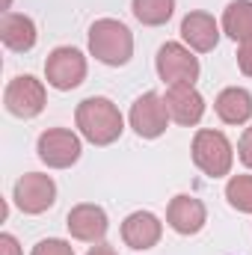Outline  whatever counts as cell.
Wrapping results in <instances>:
<instances>
[{
    "mask_svg": "<svg viewBox=\"0 0 252 255\" xmlns=\"http://www.w3.org/2000/svg\"><path fill=\"white\" fill-rule=\"evenodd\" d=\"M74 122H77V130L92 145H110L125 130V119H122L119 107L110 98H104V95L83 98L77 104V110H74Z\"/></svg>",
    "mask_w": 252,
    "mask_h": 255,
    "instance_id": "cell-1",
    "label": "cell"
},
{
    "mask_svg": "<svg viewBox=\"0 0 252 255\" xmlns=\"http://www.w3.org/2000/svg\"><path fill=\"white\" fill-rule=\"evenodd\" d=\"M42 163H48L51 169H68L80 160V136L68 128H48L42 136H39V145H36Z\"/></svg>",
    "mask_w": 252,
    "mask_h": 255,
    "instance_id": "cell-5",
    "label": "cell"
},
{
    "mask_svg": "<svg viewBox=\"0 0 252 255\" xmlns=\"http://www.w3.org/2000/svg\"><path fill=\"white\" fill-rule=\"evenodd\" d=\"M181 39H184V45H187L190 51L208 54L220 42V24L208 12H190L181 21Z\"/></svg>",
    "mask_w": 252,
    "mask_h": 255,
    "instance_id": "cell-12",
    "label": "cell"
},
{
    "mask_svg": "<svg viewBox=\"0 0 252 255\" xmlns=\"http://www.w3.org/2000/svg\"><path fill=\"white\" fill-rule=\"evenodd\" d=\"M193 163L211 178L229 175L232 163H235V148H232L229 136L223 130H211V128L196 130V136H193Z\"/></svg>",
    "mask_w": 252,
    "mask_h": 255,
    "instance_id": "cell-3",
    "label": "cell"
},
{
    "mask_svg": "<svg viewBox=\"0 0 252 255\" xmlns=\"http://www.w3.org/2000/svg\"><path fill=\"white\" fill-rule=\"evenodd\" d=\"M163 235V223L151 211H133L122 223V241L130 250H151Z\"/></svg>",
    "mask_w": 252,
    "mask_h": 255,
    "instance_id": "cell-14",
    "label": "cell"
},
{
    "mask_svg": "<svg viewBox=\"0 0 252 255\" xmlns=\"http://www.w3.org/2000/svg\"><path fill=\"white\" fill-rule=\"evenodd\" d=\"M223 33L235 42L252 39V0H232L223 12Z\"/></svg>",
    "mask_w": 252,
    "mask_h": 255,
    "instance_id": "cell-17",
    "label": "cell"
},
{
    "mask_svg": "<svg viewBox=\"0 0 252 255\" xmlns=\"http://www.w3.org/2000/svg\"><path fill=\"white\" fill-rule=\"evenodd\" d=\"M86 255H116V250H113L110 244H95V247H92Z\"/></svg>",
    "mask_w": 252,
    "mask_h": 255,
    "instance_id": "cell-24",
    "label": "cell"
},
{
    "mask_svg": "<svg viewBox=\"0 0 252 255\" xmlns=\"http://www.w3.org/2000/svg\"><path fill=\"white\" fill-rule=\"evenodd\" d=\"M89 54L104 65H125L133 57V36L122 21L98 18L89 27Z\"/></svg>",
    "mask_w": 252,
    "mask_h": 255,
    "instance_id": "cell-2",
    "label": "cell"
},
{
    "mask_svg": "<svg viewBox=\"0 0 252 255\" xmlns=\"http://www.w3.org/2000/svg\"><path fill=\"white\" fill-rule=\"evenodd\" d=\"M65 226L71 232L74 241H83V244H101L110 223H107V214L104 208L92 205V202H83V205H74L65 217Z\"/></svg>",
    "mask_w": 252,
    "mask_h": 255,
    "instance_id": "cell-10",
    "label": "cell"
},
{
    "mask_svg": "<svg viewBox=\"0 0 252 255\" xmlns=\"http://www.w3.org/2000/svg\"><path fill=\"white\" fill-rule=\"evenodd\" d=\"M238 65H241V71L247 77H252V39L241 42V48H238Z\"/></svg>",
    "mask_w": 252,
    "mask_h": 255,
    "instance_id": "cell-21",
    "label": "cell"
},
{
    "mask_svg": "<svg viewBox=\"0 0 252 255\" xmlns=\"http://www.w3.org/2000/svg\"><path fill=\"white\" fill-rule=\"evenodd\" d=\"M133 18L145 27H160L172 18L175 12V0H133L130 3Z\"/></svg>",
    "mask_w": 252,
    "mask_h": 255,
    "instance_id": "cell-18",
    "label": "cell"
},
{
    "mask_svg": "<svg viewBox=\"0 0 252 255\" xmlns=\"http://www.w3.org/2000/svg\"><path fill=\"white\" fill-rule=\"evenodd\" d=\"M226 199L235 211L252 214V175H232L226 184Z\"/></svg>",
    "mask_w": 252,
    "mask_h": 255,
    "instance_id": "cell-19",
    "label": "cell"
},
{
    "mask_svg": "<svg viewBox=\"0 0 252 255\" xmlns=\"http://www.w3.org/2000/svg\"><path fill=\"white\" fill-rule=\"evenodd\" d=\"M30 255H74V247L68 241H60V238H45L33 247Z\"/></svg>",
    "mask_w": 252,
    "mask_h": 255,
    "instance_id": "cell-20",
    "label": "cell"
},
{
    "mask_svg": "<svg viewBox=\"0 0 252 255\" xmlns=\"http://www.w3.org/2000/svg\"><path fill=\"white\" fill-rule=\"evenodd\" d=\"M45 77H48V83L54 86V89H60V92H71V89H77L80 83H83V77H86V57L77 51V48H54L51 54H48V60H45Z\"/></svg>",
    "mask_w": 252,
    "mask_h": 255,
    "instance_id": "cell-4",
    "label": "cell"
},
{
    "mask_svg": "<svg viewBox=\"0 0 252 255\" xmlns=\"http://www.w3.org/2000/svg\"><path fill=\"white\" fill-rule=\"evenodd\" d=\"M15 205L24 214H45L54 202H57V184L51 175L42 172H27L15 181V193H12Z\"/></svg>",
    "mask_w": 252,
    "mask_h": 255,
    "instance_id": "cell-8",
    "label": "cell"
},
{
    "mask_svg": "<svg viewBox=\"0 0 252 255\" xmlns=\"http://www.w3.org/2000/svg\"><path fill=\"white\" fill-rule=\"evenodd\" d=\"M0 39L9 51H30L36 45V24L27 18V15H18V12H3L0 18Z\"/></svg>",
    "mask_w": 252,
    "mask_h": 255,
    "instance_id": "cell-15",
    "label": "cell"
},
{
    "mask_svg": "<svg viewBox=\"0 0 252 255\" xmlns=\"http://www.w3.org/2000/svg\"><path fill=\"white\" fill-rule=\"evenodd\" d=\"M0 255H21V247L12 235H0Z\"/></svg>",
    "mask_w": 252,
    "mask_h": 255,
    "instance_id": "cell-23",
    "label": "cell"
},
{
    "mask_svg": "<svg viewBox=\"0 0 252 255\" xmlns=\"http://www.w3.org/2000/svg\"><path fill=\"white\" fill-rule=\"evenodd\" d=\"M214 110L226 125H244L252 119V95L241 86H229L217 95Z\"/></svg>",
    "mask_w": 252,
    "mask_h": 255,
    "instance_id": "cell-16",
    "label": "cell"
},
{
    "mask_svg": "<svg viewBox=\"0 0 252 255\" xmlns=\"http://www.w3.org/2000/svg\"><path fill=\"white\" fill-rule=\"evenodd\" d=\"M205 220H208V211H205L202 199L187 196V193L175 196V199L169 202V208H166V223H169L178 235H196V232H202Z\"/></svg>",
    "mask_w": 252,
    "mask_h": 255,
    "instance_id": "cell-13",
    "label": "cell"
},
{
    "mask_svg": "<svg viewBox=\"0 0 252 255\" xmlns=\"http://www.w3.org/2000/svg\"><path fill=\"white\" fill-rule=\"evenodd\" d=\"M238 157L252 169V125L244 130V136H241V142H238Z\"/></svg>",
    "mask_w": 252,
    "mask_h": 255,
    "instance_id": "cell-22",
    "label": "cell"
},
{
    "mask_svg": "<svg viewBox=\"0 0 252 255\" xmlns=\"http://www.w3.org/2000/svg\"><path fill=\"white\" fill-rule=\"evenodd\" d=\"M169 125V110H166V101L163 95L157 92H145L133 101L130 107V128L136 130V136L142 139H157Z\"/></svg>",
    "mask_w": 252,
    "mask_h": 255,
    "instance_id": "cell-9",
    "label": "cell"
},
{
    "mask_svg": "<svg viewBox=\"0 0 252 255\" xmlns=\"http://www.w3.org/2000/svg\"><path fill=\"white\" fill-rule=\"evenodd\" d=\"M3 104L18 119L39 116L45 110V86H42V80H36L33 74H21V77L9 80V86L3 92Z\"/></svg>",
    "mask_w": 252,
    "mask_h": 255,
    "instance_id": "cell-6",
    "label": "cell"
},
{
    "mask_svg": "<svg viewBox=\"0 0 252 255\" xmlns=\"http://www.w3.org/2000/svg\"><path fill=\"white\" fill-rule=\"evenodd\" d=\"M163 101H166L169 119L184 128L199 125L202 116H205V98L196 92L193 83H175V86H169L166 95H163Z\"/></svg>",
    "mask_w": 252,
    "mask_h": 255,
    "instance_id": "cell-11",
    "label": "cell"
},
{
    "mask_svg": "<svg viewBox=\"0 0 252 255\" xmlns=\"http://www.w3.org/2000/svg\"><path fill=\"white\" fill-rule=\"evenodd\" d=\"M154 65H157L160 80L169 83V86H175V83H196L199 80V60L181 42H166L157 51V63Z\"/></svg>",
    "mask_w": 252,
    "mask_h": 255,
    "instance_id": "cell-7",
    "label": "cell"
}]
</instances>
